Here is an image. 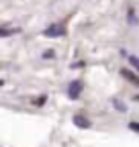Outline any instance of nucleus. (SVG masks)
<instances>
[{
    "label": "nucleus",
    "mask_w": 139,
    "mask_h": 147,
    "mask_svg": "<svg viewBox=\"0 0 139 147\" xmlns=\"http://www.w3.org/2000/svg\"><path fill=\"white\" fill-rule=\"evenodd\" d=\"M45 37H63L65 35V27L63 25H49L45 31H43Z\"/></svg>",
    "instance_id": "1"
},
{
    "label": "nucleus",
    "mask_w": 139,
    "mask_h": 147,
    "mask_svg": "<svg viewBox=\"0 0 139 147\" xmlns=\"http://www.w3.org/2000/svg\"><path fill=\"white\" fill-rule=\"evenodd\" d=\"M80 92H82V82H80V80L70 82V86H67V96H70V98L76 100V98L80 96Z\"/></svg>",
    "instance_id": "2"
},
{
    "label": "nucleus",
    "mask_w": 139,
    "mask_h": 147,
    "mask_svg": "<svg viewBox=\"0 0 139 147\" xmlns=\"http://www.w3.org/2000/svg\"><path fill=\"white\" fill-rule=\"evenodd\" d=\"M74 125L80 127V129H90V127H92V123L86 119V117H82V115H76V117H74Z\"/></svg>",
    "instance_id": "3"
},
{
    "label": "nucleus",
    "mask_w": 139,
    "mask_h": 147,
    "mask_svg": "<svg viewBox=\"0 0 139 147\" xmlns=\"http://www.w3.org/2000/svg\"><path fill=\"white\" fill-rule=\"evenodd\" d=\"M121 76H123V78H127L129 82H133L135 86H139V76H135L133 71H129V69H121Z\"/></svg>",
    "instance_id": "4"
},
{
    "label": "nucleus",
    "mask_w": 139,
    "mask_h": 147,
    "mask_svg": "<svg viewBox=\"0 0 139 147\" xmlns=\"http://www.w3.org/2000/svg\"><path fill=\"white\" fill-rule=\"evenodd\" d=\"M113 106H115V108L119 110V113H127V106H125L123 102H121L119 98H113Z\"/></svg>",
    "instance_id": "5"
},
{
    "label": "nucleus",
    "mask_w": 139,
    "mask_h": 147,
    "mask_svg": "<svg viewBox=\"0 0 139 147\" xmlns=\"http://www.w3.org/2000/svg\"><path fill=\"white\" fill-rule=\"evenodd\" d=\"M129 63H131V65L139 71V57H135V55H129Z\"/></svg>",
    "instance_id": "6"
},
{
    "label": "nucleus",
    "mask_w": 139,
    "mask_h": 147,
    "mask_svg": "<svg viewBox=\"0 0 139 147\" xmlns=\"http://www.w3.org/2000/svg\"><path fill=\"white\" fill-rule=\"evenodd\" d=\"M129 23H131V25H137V16H135L133 10H129Z\"/></svg>",
    "instance_id": "7"
},
{
    "label": "nucleus",
    "mask_w": 139,
    "mask_h": 147,
    "mask_svg": "<svg viewBox=\"0 0 139 147\" xmlns=\"http://www.w3.org/2000/svg\"><path fill=\"white\" fill-rule=\"evenodd\" d=\"M129 129H131V131H135V133H139V123L131 121V123H129Z\"/></svg>",
    "instance_id": "8"
},
{
    "label": "nucleus",
    "mask_w": 139,
    "mask_h": 147,
    "mask_svg": "<svg viewBox=\"0 0 139 147\" xmlns=\"http://www.w3.org/2000/svg\"><path fill=\"white\" fill-rule=\"evenodd\" d=\"M16 29H2V31H0V35H2V37H8V35H12Z\"/></svg>",
    "instance_id": "9"
},
{
    "label": "nucleus",
    "mask_w": 139,
    "mask_h": 147,
    "mask_svg": "<svg viewBox=\"0 0 139 147\" xmlns=\"http://www.w3.org/2000/svg\"><path fill=\"white\" fill-rule=\"evenodd\" d=\"M45 102V96H41V98H37V100H35V104H43Z\"/></svg>",
    "instance_id": "10"
},
{
    "label": "nucleus",
    "mask_w": 139,
    "mask_h": 147,
    "mask_svg": "<svg viewBox=\"0 0 139 147\" xmlns=\"http://www.w3.org/2000/svg\"><path fill=\"white\" fill-rule=\"evenodd\" d=\"M135 100H139V94H137V96H135Z\"/></svg>",
    "instance_id": "11"
}]
</instances>
